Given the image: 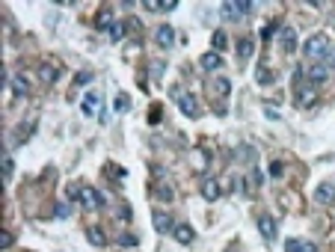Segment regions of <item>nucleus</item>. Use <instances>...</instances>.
Segmentation results:
<instances>
[{
	"label": "nucleus",
	"instance_id": "obj_1",
	"mask_svg": "<svg viewBox=\"0 0 335 252\" xmlns=\"http://www.w3.org/2000/svg\"><path fill=\"white\" fill-rule=\"evenodd\" d=\"M329 48H332L329 36H326V33H314V36H308V42L302 45V57L311 60V63H323V57H326Z\"/></svg>",
	"mask_w": 335,
	"mask_h": 252
},
{
	"label": "nucleus",
	"instance_id": "obj_2",
	"mask_svg": "<svg viewBox=\"0 0 335 252\" xmlns=\"http://www.w3.org/2000/svg\"><path fill=\"white\" fill-rule=\"evenodd\" d=\"M178 107H181V113H184V116H190V119H199V116H202L199 98H196V95H190V92L178 95Z\"/></svg>",
	"mask_w": 335,
	"mask_h": 252
},
{
	"label": "nucleus",
	"instance_id": "obj_3",
	"mask_svg": "<svg viewBox=\"0 0 335 252\" xmlns=\"http://www.w3.org/2000/svg\"><path fill=\"white\" fill-rule=\"evenodd\" d=\"M9 86H12V92L18 95V98H27V95H30V80H27L24 74H18V71L9 74Z\"/></svg>",
	"mask_w": 335,
	"mask_h": 252
},
{
	"label": "nucleus",
	"instance_id": "obj_4",
	"mask_svg": "<svg viewBox=\"0 0 335 252\" xmlns=\"http://www.w3.org/2000/svg\"><path fill=\"white\" fill-rule=\"evenodd\" d=\"M314 202H317V205H332L335 202V184L332 181L317 184V190H314Z\"/></svg>",
	"mask_w": 335,
	"mask_h": 252
},
{
	"label": "nucleus",
	"instance_id": "obj_5",
	"mask_svg": "<svg viewBox=\"0 0 335 252\" xmlns=\"http://www.w3.org/2000/svg\"><path fill=\"white\" fill-rule=\"evenodd\" d=\"M279 45H282V51L285 54H291V51H297V33H294V27H282L279 30Z\"/></svg>",
	"mask_w": 335,
	"mask_h": 252
},
{
	"label": "nucleus",
	"instance_id": "obj_6",
	"mask_svg": "<svg viewBox=\"0 0 335 252\" xmlns=\"http://www.w3.org/2000/svg\"><path fill=\"white\" fill-rule=\"evenodd\" d=\"M249 9H252V3H249V0H235V3H223V15H229V18L246 15Z\"/></svg>",
	"mask_w": 335,
	"mask_h": 252
},
{
	"label": "nucleus",
	"instance_id": "obj_7",
	"mask_svg": "<svg viewBox=\"0 0 335 252\" xmlns=\"http://www.w3.org/2000/svg\"><path fill=\"white\" fill-rule=\"evenodd\" d=\"M57 77H60V65L57 63H42L39 65V80H42V83H54Z\"/></svg>",
	"mask_w": 335,
	"mask_h": 252
},
{
	"label": "nucleus",
	"instance_id": "obj_8",
	"mask_svg": "<svg viewBox=\"0 0 335 252\" xmlns=\"http://www.w3.org/2000/svg\"><path fill=\"white\" fill-rule=\"evenodd\" d=\"M199 63L205 71H220V68H223V54H220V51H211V54L202 57Z\"/></svg>",
	"mask_w": 335,
	"mask_h": 252
},
{
	"label": "nucleus",
	"instance_id": "obj_9",
	"mask_svg": "<svg viewBox=\"0 0 335 252\" xmlns=\"http://www.w3.org/2000/svg\"><path fill=\"white\" fill-rule=\"evenodd\" d=\"M86 208H104V196L95 187H83V199H80Z\"/></svg>",
	"mask_w": 335,
	"mask_h": 252
},
{
	"label": "nucleus",
	"instance_id": "obj_10",
	"mask_svg": "<svg viewBox=\"0 0 335 252\" xmlns=\"http://www.w3.org/2000/svg\"><path fill=\"white\" fill-rule=\"evenodd\" d=\"M98 104H101V95H98V92H86L83 104H80V113H83V116H95Z\"/></svg>",
	"mask_w": 335,
	"mask_h": 252
},
{
	"label": "nucleus",
	"instance_id": "obj_11",
	"mask_svg": "<svg viewBox=\"0 0 335 252\" xmlns=\"http://www.w3.org/2000/svg\"><path fill=\"white\" fill-rule=\"evenodd\" d=\"M154 39H157V45H160V48H172V42H175V30H172L169 24H160L157 33H154Z\"/></svg>",
	"mask_w": 335,
	"mask_h": 252
},
{
	"label": "nucleus",
	"instance_id": "obj_12",
	"mask_svg": "<svg viewBox=\"0 0 335 252\" xmlns=\"http://www.w3.org/2000/svg\"><path fill=\"white\" fill-rule=\"evenodd\" d=\"M305 77H308L311 83H323V80L329 77V68H326V65H320V63H314L311 68H305Z\"/></svg>",
	"mask_w": 335,
	"mask_h": 252
},
{
	"label": "nucleus",
	"instance_id": "obj_13",
	"mask_svg": "<svg viewBox=\"0 0 335 252\" xmlns=\"http://www.w3.org/2000/svg\"><path fill=\"white\" fill-rule=\"evenodd\" d=\"M33 131H36V122H21V125L15 128V134H12V146H21Z\"/></svg>",
	"mask_w": 335,
	"mask_h": 252
},
{
	"label": "nucleus",
	"instance_id": "obj_14",
	"mask_svg": "<svg viewBox=\"0 0 335 252\" xmlns=\"http://www.w3.org/2000/svg\"><path fill=\"white\" fill-rule=\"evenodd\" d=\"M235 158L243 163V166H255V160H258V152L252 149V146H240L235 152Z\"/></svg>",
	"mask_w": 335,
	"mask_h": 252
},
{
	"label": "nucleus",
	"instance_id": "obj_15",
	"mask_svg": "<svg viewBox=\"0 0 335 252\" xmlns=\"http://www.w3.org/2000/svg\"><path fill=\"white\" fill-rule=\"evenodd\" d=\"M154 228L157 231H163V234H169V231H175V225H172V217L169 214H163V211H154Z\"/></svg>",
	"mask_w": 335,
	"mask_h": 252
},
{
	"label": "nucleus",
	"instance_id": "obj_16",
	"mask_svg": "<svg viewBox=\"0 0 335 252\" xmlns=\"http://www.w3.org/2000/svg\"><path fill=\"white\" fill-rule=\"evenodd\" d=\"M258 231L264 234V240H273L276 237V220L273 217H261L258 220Z\"/></svg>",
	"mask_w": 335,
	"mask_h": 252
},
{
	"label": "nucleus",
	"instance_id": "obj_17",
	"mask_svg": "<svg viewBox=\"0 0 335 252\" xmlns=\"http://www.w3.org/2000/svg\"><path fill=\"white\" fill-rule=\"evenodd\" d=\"M252 51H255V48H252V36L237 39V57H240V60H249V57H252Z\"/></svg>",
	"mask_w": 335,
	"mask_h": 252
},
{
	"label": "nucleus",
	"instance_id": "obj_18",
	"mask_svg": "<svg viewBox=\"0 0 335 252\" xmlns=\"http://www.w3.org/2000/svg\"><path fill=\"white\" fill-rule=\"evenodd\" d=\"M285 252H317V246L308 243V240H288V243H285Z\"/></svg>",
	"mask_w": 335,
	"mask_h": 252
},
{
	"label": "nucleus",
	"instance_id": "obj_19",
	"mask_svg": "<svg viewBox=\"0 0 335 252\" xmlns=\"http://www.w3.org/2000/svg\"><path fill=\"white\" fill-rule=\"evenodd\" d=\"M193 237H196V234H193V228H190L187 222H181V225H175V240H178V243H190Z\"/></svg>",
	"mask_w": 335,
	"mask_h": 252
},
{
	"label": "nucleus",
	"instance_id": "obj_20",
	"mask_svg": "<svg viewBox=\"0 0 335 252\" xmlns=\"http://www.w3.org/2000/svg\"><path fill=\"white\" fill-rule=\"evenodd\" d=\"M148 12H169V9H175V0H163V3H157V0H145L142 3Z\"/></svg>",
	"mask_w": 335,
	"mask_h": 252
},
{
	"label": "nucleus",
	"instance_id": "obj_21",
	"mask_svg": "<svg viewBox=\"0 0 335 252\" xmlns=\"http://www.w3.org/2000/svg\"><path fill=\"white\" fill-rule=\"evenodd\" d=\"M113 24H116V21H113L110 9H101L98 18H95V27H98V30H107V33H110V27H113Z\"/></svg>",
	"mask_w": 335,
	"mask_h": 252
},
{
	"label": "nucleus",
	"instance_id": "obj_22",
	"mask_svg": "<svg viewBox=\"0 0 335 252\" xmlns=\"http://www.w3.org/2000/svg\"><path fill=\"white\" fill-rule=\"evenodd\" d=\"M202 196H205L208 202L220 199V184H217V181H205V187H202Z\"/></svg>",
	"mask_w": 335,
	"mask_h": 252
},
{
	"label": "nucleus",
	"instance_id": "obj_23",
	"mask_svg": "<svg viewBox=\"0 0 335 252\" xmlns=\"http://www.w3.org/2000/svg\"><path fill=\"white\" fill-rule=\"evenodd\" d=\"M154 196H157L160 202H172V196H175V193H172V187H169L166 181H160V184L154 187Z\"/></svg>",
	"mask_w": 335,
	"mask_h": 252
},
{
	"label": "nucleus",
	"instance_id": "obj_24",
	"mask_svg": "<svg viewBox=\"0 0 335 252\" xmlns=\"http://www.w3.org/2000/svg\"><path fill=\"white\" fill-rule=\"evenodd\" d=\"M311 98H314V89H308V86L297 89V104H300V107H308V104H311Z\"/></svg>",
	"mask_w": 335,
	"mask_h": 252
},
{
	"label": "nucleus",
	"instance_id": "obj_25",
	"mask_svg": "<svg viewBox=\"0 0 335 252\" xmlns=\"http://www.w3.org/2000/svg\"><path fill=\"white\" fill-rule=\"evenodd\" d=\"M125 33H128V24H125V21H116V24L110 27V39H116V42H119Z\"/></svg>",
	"mask_w": 335,
	"mask_h": 252
},
{
	"label": "nucleus",
	"instance_id": "obj_26",
	"mask_svg": "<svg viewBox=\"0 0 335 252\" xmlns=\"http://www.w3.org/2000/svg\"><path fill=\"white\" fill-rule=\"evenodd\" d=\"M89 240H92L95 246H104V240H107V237H104V228L92 225V228H89Z\"/></svg>",
	"mask_w": 335,
	"mask_h": 252
},
{
	"label": "nucleus",
	"instance_id": "obj_27",
	"mask_svg": "<svg viewBox=\"0 0 335 252\" xmlns=\"http://www.w3.org/2000/svg\"><path fill=\"white\" fill-rule=\"evenodd\" d=\"M258 83H273V71H270V65H267V63L258 68Z\"/></svg>",
	"mask_w": 335,
	"mask_h": 252
},
{
	"label": "nucleus",
	"instance_id": "obj_28",
	"mask_svg": "<svg viewBox=\"0 0 335 252\" xmlns=\"http://www.w3.org/2000/svg\"><path fill=\"white\" fill-rule=\"evenodd\" d=\"M226 45H229V36H226L223 30H217V33H214V48H217V51H223Z\"/></svg>",
	"mask_w": 335,
	"mask_h": 252
},
{
	"label": "nucleus",
	"instance_id": "obj_29",
	"mask_svg": "<svg viewBox=\"0 0 335 252\" xmlns=\"http://www.w3.org/2000/svg\"><path fill=\"white\" fill-rule=\"evenodd\" d=\"M0 166H3V181H6V178H12V172H15L12 158H6V155H3V163H0Z\"/></svg>",
	"mask_w": 335,
	"mask_h": 252
},
{
	"label": "nucleus",
	"instance_id": "obj_30",
	"mask_svg": "<svg viewBox=\"0 0 335 252\" xmlns=\"http://www.w3.org/2000/svg\"><path fill=\"white\" fill-rule=\"evenodd\" d=\"M276 30H282V27H279V21H270L267 27L261 30V39H264V42H270V39H273V33H276Z\"/></svg>",
	"mask_w": 335,
	"mask_h": 252
},
{
	"label": "nucleus",
	"instance_id": "obj_31",
	"mask_svg": "<svg viewBox=\"0 0 335 252\" xmlns=\"http://www.w3.org/2000/svg\"><path fill=\"white\" fill-rule=\"evenodd\" d=\"M113 107H116V113H125V110H128V107H131V98H128V95H119V98H116V104H113Z\"/></svg>",
	"mask_w": 335,
	"mask_h": 252
},
{
	"label": "nucleus",
	"instance_id": "obj_32",
	"mask_svg": "<svg viewBox=\"0 0 335 252\" xmlns=\"http://www.w3.org/2000/svg\"><path fill=\"white\" fill-rule=\"evenodd\" d=\"M107 175L110 178H125V169H119L116 163H107Z\"/></svg>",
	"mask_w": 335,
	"mask_h": 252
},
{
	"label": "nucleus",
	"instance_id": "obj_33",
	"mask_svg": "<svg viewBox=\"0 0 335 252\" xmlns=\"http://www.w3.org/2000/svg\"><path fill=\"white\" fill-rule=\"evenodd\" d=\"M229 89H232L229 77H220V80H217V92H220V95H229Z\"/></svg>",
	"mask_w": 335,
	"mask_h": 252
},
{
	"label": "nucleus",
	"instance_id": "obj_34",
	"mask_svg": "<svg viewBox=\"0 0 335 252\" xmlns=\"http://www.w3.org/2000/svg\"><path fill=\"white\" fill-rule=\"evenodd\" d=\"M282 172H285V163H282V160H276V163H270V175H273V178H279Z\"/></svg>",
	"mask_w": 335,
	"mask_h": 252
},
{
	"label": "nucleus",
	"instance_id": "obj_35",
	"mask_svg": "<svg viewBox=\"0 0 335 252\" xmlns=\"http://www.w3.org/2000/svg\"><path fill=\"white\" fill-rule=\"evenodd\" d=\"M89 80H92V74H89V71L77 74V77H74V89H77V86H83V83H89Z\"/></svg>",
	"mask_w": 335,
	"mask_h": 252
},
{
	"label": "nucleus",
	"instance_id": "obj_36",
	"mask_svg": "<svg viewBox=\"0 0 335 252\" xmlns=\"http://www.w3.org/2000/svg\"><path fill=\"white\" fill-rule=\"evenodd\" d=\"M119 243H122V246H136V237H134V234H122V237H119Z\"/></svg>",
	"mask_w": 335,
	"mask_h": 252
},
{
	"label": "nucleus",
	"instance_id": "obj_37",
	"mask_svg": "<svg viewBox=\"0 0 335 252\" xmlns=\"http://www.w3.org/2000/svg\"><path fill=\"white\" fill-rule=\"evenodd\" d=\"M148 116H151V119H148V122H151V125H154V122H160V104H154V107H151V113H148Z\"/></svg>",
	"mask_w": 335,
	"mask_h": 252
},
{
	"label": "nucleus",
	"instance_id": "obj_38",
	"mask_svg": "<svg viewBox=\"0 0 335 252\" xmlns=\"http://www.w3.org/2000/svg\"><path fill=\"white\" fill-rule=\"evenodd\" d=\"M0 246H3V249H6V246H12V234H9V231H3V234H0Z\"/></svg>",
	"mask_w": 335,
	"mask_h": 252
},
{
	"label": "nucleus",
	"instance_id": "obj_39",
	"mask_svg": "<svg viewBox=\"0 0 335 252\" xmlns=\"http://www.w3.org/2000/svg\"><path fill=\"white\" fill-rule=\"evenodd\" d=\"M57 217H60V220H66V217H68V205H57Z\"/></svg>",
	"mask_w": 335,
	"mask_h": 252
}]
</instances>
